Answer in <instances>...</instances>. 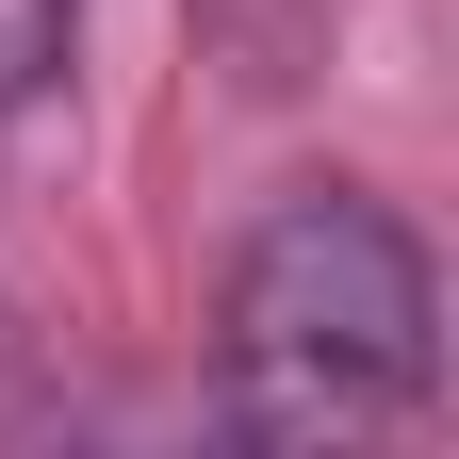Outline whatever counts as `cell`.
<instances>
[{"mask_svg": "<svg viewBox=\"0 0 459 459\" xmlns=\"http://www.w3.org/2000/svg\"><path fill=\"white\" fill-rule=\"evenodd\" d=\"M427 377H443V279L394 197L296 181L230 247V427L328 443V427L427 411Z\"/></svg>", "mask_w": 459, "mask_h": 459, "instance_id": "obj_1", "label": "cell"}, {"mask_svg": "<svg viewBox=\"0 0 459 459\" xmlns=\"http://www.w3.org/2000/svg\"><path fill=\"white\" fill-rule=\"evenodd\" d=\"M328 33H344V0H197V49L247 99H296L312 66H328Z\"/></svg>", "mask_w": 459, "mask_h": 459, "instance_id": "obj_2", "label": "cell"}, {"mask_svg": "<svg viewBox=\"0 0 459 459\" xmlns=\"http://www.w3.org/2000/svg\"><path fill=\"white\" fill-rule=\"evenodd\" d=\"M66 17L82 0H0V115H33L49 82H66Z\"/></svg>", "mask_w": 459, "mask_h": 459, "instance_id": "obj_3", "label": "cell"}]
</instances>
